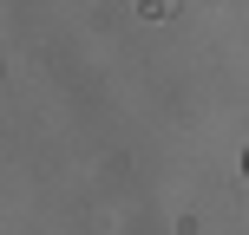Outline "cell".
Masks as SVG:
<instances>
[{
	"mask_svg": "<svg viewBox=\"0 0 249 235\" xmlns=\"http://www.w3.org/2000/svg\"><path fill=\"white\" fill-rule=\"evenodd\" d=\"M243 170H249V150H243Z\"/></svg>",
	"mask_w": 249,
	"mask_h": 235,
	"instance_id": "6da1fadb",
	"label": "cell"
}]
</instances>
